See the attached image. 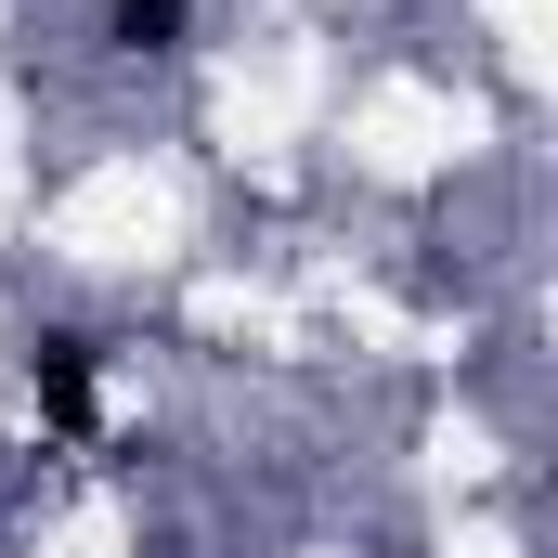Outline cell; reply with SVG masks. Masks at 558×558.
Instances as JSON below:
<instances>
[{
    "mask_svg": "<svg viewBox=\"0 0 558 558\" xmlns=\"http://www.w3.org/2000/svg\"><path fill=\"white\" fill-rule=\"evenodd\" d=\"M118 39H131V52H169V39H182V0H118Z\"/></svg>",
    "mask_w": 558,
    "mask_h": 558,
    "instance_id": "cell-2",
    "label": "cell"
},
{
    "mask_svg": "<svg viewBox=\"0 0 558 558\" xmlns=\"http://www.w3.org/2000/svg\"><path fill=\"white\" fill-rule=\"evenodd\" d=\"M26 390H39V416L65 428V441H92V428H105V390H92V338H39Z\"/></svg>",
    "mask_w": 558,
    "mask_h": 558,
    "instance_id": "cell-1",
    "label": "cell"
}]
</instances>
